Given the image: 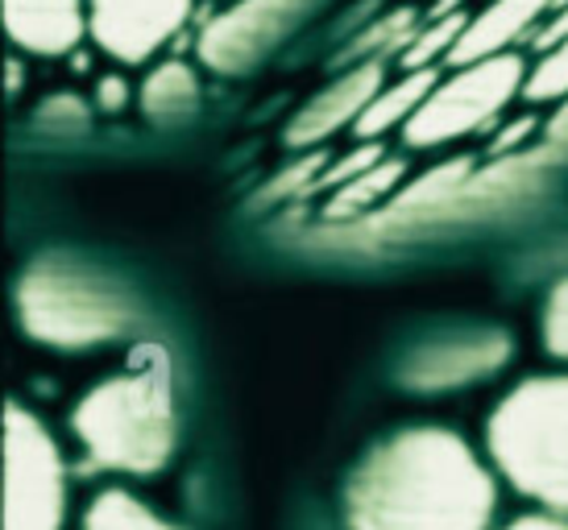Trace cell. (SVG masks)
Returning a JSON list of instances; mask_svg holds the SVG:
<instances>
[{
  "label": "cell",
  "mask_w": 568,
  "mask_h": 530,
  "mask_svg": "<svg viewBox=\"0 0 568 530\" xmlns=\"http://www.w3.org/2000/svg\"><path fill=\"white\" fill-rule=\"evenodd\" d=\"M320 0H241L237 9L207 21L200 33V59L221 75H241L312 17Z\"/></svg>",
  "instance_id": "obj_7"
},
{
  "label": "cell",
  "mask_w": 568,
  "mask_h": 530,
  "mask_svg": "<svg viewBox=\"0 0 568 530\" xmlns=\"http://www.w3.org/2000/svg\"><path fill=\"white\" fill-rule=\"evenodd\" d=\"M465 26H469V17L460 13H448V17H436V21H427V30H419L415 38H410V47L403 50V67L407 71H415V67H432V59L436 54H444L448 59V50L457 47V38L465 33Z\"/></svg>",
  "instance_id": "obj_18"
},
{
  "label": "cell",
  "mask_w": 568,
  "mask_h": 530,
  "mask_svg": "<svg viewBox=\"0 0 568 530\" xmlns=\"http://www.w3.org/2000/svg\"><path fill=\"white\" fill-rule=\"evenodd\" d=\"M410 38H415V9H395V13L378 17L374 26H365L348 50L341 54V63H365V59H374V54H390V50H403L410 47Z\"/></svg>",
  "instance_id": "obj_17"
},
{
  "label": "cell",
  "mask_w": 568,
  "mask_h": 530,
  "mask_svg": "<svg viewBox=\"0 0 568 530\" xmlns=\"http://www.w3.org/2000/svg\"><path fill=\"white\" fill-rule=\"evenodd\" d=\"M523 83H527V63L519 54H489L457 67V75L448 83H436L403 125V141L415 150H432L465 133H477L523 92Z\"/></svg>",
  "instance_id": "obj_5"
},
{
  "label": "cell",
  "mask_w": 568,
  "mask_h": 530,
  "mask_svg": "<svg viewBox=\"0 0 568 530\" xmlns=\"http://www.w3.org/2000/svg\"><path fill=\"white\" fill-rule=\"evenodd\" d=\"M200 104V79L191 71L187 63H171L154 67L142 83V109L145 116H154V121H183L191 116Z\"/></svg>",
  "instance_id": "obj_14"
},
{
  "label": "cell",
  "mask_w": 568,
  "mask_h": 530,
  "mask_svg": "<svg viewBox=\"0 0 568 530\" xmlns=\"http://www.w3.org/2000/svg\"><path fill=\"white\" fill-rule=\"evenodd\" d=\"M67 465L30 410L4 406V530H63Z\"/></svg>",
  "instance_id": "obj_6"
},
{
  "label": "cell",
  "mask_w": 568,
  "mask_h": 530,
  "mask_svg": "<svg viewBox=\"0 0 568 530\" xmlns=\"http://www.w3.org/2000/svg\"><path fill=\"white\" fill-rule=\"evenodd\" d=\"M17 319L30 340L80 353L129 336L138 328V307L100 274L67 262H38L17 278Z\"/></svg>",
  "instance_id": "obj_4"
},
{
  "label": "cell",
  "mask_w": 568,
  "mask_h": 530,
  "mask_svg": "<svg viewBox=\"0 0 568 530\" xmlns=\"http://www.w3.org/2000/svg\"><path fill=\"white\" fill-rule=\"evenodd\" d=\"M374 162H382V145H362L357 154L341 157L336 166H328V171L316 179V187H345L348 179H357L362 171H369Z\"/></svg>",
  "instance_id": "obj_24"
},
{
  "label": "cell",
  "mask_w": 568,
  "mask_h": 530,
  "mask_svg": "<svg viewBox=\"0 0 568 530\" xmlns=\"http://www.w3.org/2000/svg\"><path fill=\"white\" fill-rule=\"evenodd\" d=\"M474 174V162L469 157H457V162H444V166H436L432 174H424L419 183H410L403 195H398L386 212H410V207H424V203H436V200H444L453 187H460L465 179Z\"/></svg>",
  "instance_id": "obj_19"
},
{
  "label": "cell",
  "mask_w": 568,
  "mask_h": 530,
  "mask_svg": "<svg viewBox=\"0 0 568 530\" xmlns=\"http://www.w3.org/2000/svg\"><path fill=\"white\" fill-rule=\"evenodd\" d=\"M38 125L42 129H83L88 125V109L80 95H50L47 104L38 109Z\"/></svg>",
  "instance_id": "obj_23"
},
{
  "label": "cell",
  "mask_w": 568,
  "mask_h": 530,
  "mask_svg": "<svg viewBox=\"0 0 568 530\" xmlns=\"http://www.w3.org/2000/svg\"><path fill=\"white\" fill-rule=\"evenodd\" d=\"M83 530H174L162 514H154L145 501H138L125 489H104L88 501Z\"/></svg>",
  "instance_id": "obj_16"
},
{
  "label": "cell",
  "mask_w": 568,
  "mask_h": 530,
  "mask_svg": "<svg viewBox=\"0 0 568 530\" xmlns=\"http://www.w3.org/2000/svg\"><path fill=\"white\" fill-rule=\"evenodd\" d=\"M95 104L104 112H121L129 109V83L121 75H104L95 83Z\"/></svg>",
  "instance_id": "obj_26"
},
{
  "label": "cell",
  "mask_w": 568,
  "mask_h": 530,
  "mask_svg": "<svg viewBox=\"0 0 568 530\" xmlns=\"http://www.w3.org/2000/svg\"><path fill=\"white\" fill-rule=\"evenodd\" d=\"M544 344L552 357L568 360V274L548 291L544 303Z\"/></svg>",
  "instance_id": "obj_21"
},
{
  "label": "cell",
  "mask_w": 568,
  "mask_h": 530,
  "mask_svg": "<svg viewBox=\"0 0 568 530\" xmlns=\"http://www.w3.org/2000/svg\"><path fill=\"white\" fill-rule=\"evenodd\" d=\"M71 431L100 468L154 477L179 439L174 394L162 369H133L83 394L71 410Z\"/></svg>",
  "instance_id": "obj_3"
},
{
  "label": "cell",
  "mask_w": 568,
  "mask_h": 530,
  "mask_svg": "<svg viewBox=\"0 0 568 530\" xmlns=\"http://www.w3.org/2000/svg\"><path fill=\"white\" fill-rule=\"evenodd\" d=\"M556 4H568V0H556Z\"/></svg>",
  "instance_id": "obj_32"
},
{
  "label": "cell",
  "mask_w": 568,
  "mask_h": 530,
  "mask_svg": "<svg viewBox=\"0 0 568 530\" xmlns=\"http://www.w3.org/2000/svg\"><path fill=\"white\" fill-rule=\"evenodd\" d=\"M398 179H403V162H398V157L374 162L369 171H362L357 179H348L345 187H336V195H332V203H328V220L332 224H336V220H357L362 212H369L386 191H395Z\"/></svg>",
  "instance_id": "obj_15"
},
{
  "label": "cell",
  "mask_w": 568,
  "mask_h": 530,
  "mask_svg": "<svg viewBox=\"0 0 568 530\" xmlns=\"http://www.w3.org/2000/svg\"><path fill=\"white\" fill-rule=\"evenodd\" d=\"M523 95H527V100H556V95H568V38L556 42V47L548 50V59L527 75Z\"/></svg>",
  "instance_id": "obj_20"
},
{
  "label": "cell",
  "mask_w": 568,
  "mask_h": 530,
  "mask_svg": "<svg viewBox=\"0 0 568 530\" xmlns=\"http://www.w3.org/2000/svg\"><path fill=\"white\" fill-rule=\"evenodd\" d=\"M515 353V344L503 328H486L474 336H453L415 348L395 369L398 390L407 394H448L465 390L481 377H494Z\"/></svg>",
  "instance_id": "obj_8"
},
{
  "label": "cell",
  "mask_w": 568,
  "mask_h": 530,
  "mask_svg": "<svg viewBox=\"0 0 568 530\" xmlns=\"http://www.w3.org/2000/svg\"><path fill=\"white\" fill-rule=\"evenodd\" d=\"M548 4H556V0H494L489 9L469 17V26L457 38V47L448 50L444 63L465 67V63H477V59H489V54H503Z\"/></svg>",
  "instance_id": "obj_12"
},
{
  "label": "cell",
  "mask_w": 568,
  "mask_h": 530,
  "mask_svg": "<svg viewBox=\"0 0 568 530\" xmlns=\"http://www.w3.org/2000/svg\"><path fill=\"white\" fill-rule=\"evenodd\" d=\"M378 92H382V63L378 59L353 63L345 75L332 83L328 92H320L316 100H312V104L291 121V129H286V145L303 150V145L324 141L328 133H336V129L353 125V121L369 109V100H374Z\"/></svg>",
  "instance_id": "obj_10"
},
{
  "label": "cell",
  "mask_w": 568,
  "mask_h": 530,
  "mask_svg": "<svg viewBox=\"0 0 568 530\" xmlns=\"http://www.w3.org/2000/svg\"><path fill=\"white\" fill-rule=\"evenodd\" d=\"M460 4H465V0H436V4L427 9V17H432V21H436V17H448V13H457Z\"/></svg>",
  "instance_id": "obj_30"
},
{
  "label": "cell",
  "mask_w": 568,
  "mask_h": 530,
  "mask_svg": "<svg viewBox=\"0 0 568 530\" xmlns=\"http://www.w3.org/2000/svg\"><path fill=\"white\" fill-rule=\"evenodd\" d=\"M4 30L21 50L59 59L80 47L88 17L80 0H4Z\"/></svg>",
  "instance_id": "obj_11"
},
{
  "label": "cell",
  "mask_w": 568,
  "mask_h": 530,
  "mask_svg": "<svg viewBox=\"0 0 568 530\" xmlns=\"http://www.w3.org/2000/svg\"><path fill=\"white\" fill-rule=\"evenodd\" d=\"M191 0H92L88 33L116 63L138 67L187 26Z\"/></svg>",
  "instance_id": "obj_9"
},
{
  "label": "cell",
  "mask_w": 568,
  "mask_h": 530,
  "mask_svg": "<svg viewBox=\"0 0 568 530\" xmlns=\"http://www.w3.org/2000/svg\"><path fill=\"white\" fill-rule=\"evenodd\" d=\"M17 88H21V67H17V59H13V63H9V95H13Z\"/></svg>",
  "instance_id": "obj_31"
},
{
  "label": "cell",
  "mask_w": 568,
  "mask_h": 530,
  "mask_svg": "<svg viewBox=\"0 0 568 530\" xmlns=\"http://www.w3.org/2000/svg\"><path fill=\"white\" fill-rule=\"evenodd\" d=\"M436 83H440L436 67H415V71H407V79H398L395 88H382V92L369 100V109L353 121L357 137H365V141L378 137V133H386V129H395L398 121L407 125L410 116H415V109L432 95Z\"/></svg>",
  "instance_id": "obj_13"
},
{
  "label": "cell",
  "mask_w": 568,
  "mask_h": 530,
  "mask_svg": "<svg viewBox=\"0 0 568 530\" xmlns=\"http://www.w3.org/2000/svg\"><path fill=\"white\" fill-rule=\"evenodd\" d=\"M565 38H568V4H565V13L556 17L552 26H548V30L539 33V38H536V47H539V50H552L556 42H565Z\"/></svg>",
  "instance_id": "obj_28"
},
{
  "label": "cell",
  "mask_w": 568,
  "mask_h": 530,
  "mask_svg": "<svg viewBox=\"0 0 568 530\" xmlns=\"http://www.w3.org/2000/svg\"><path fill=\"white\" fill-rule=\"evenodd\" d=\"M498 485L448 427H403L345 485L348 530H489Z\"/></svg>",
  "instance_id": "obj_1"
},
{
  "label": "cell",
  "mask_w": 568,
  "mask_h": 530,
  "mask_svg": "<svg viewBox=\"0 0 568 530\" xmlns=\"http://www.w3.org/2000/svg\"><path fill=\"white\" fill-rule=\"evenodd\" d=\"M503 530H568V514H560V510H531V514H519L510 518Z\"/></svg>",
  "instance_id": "obj_25"
},
{
  "label": "cell",
  "mask_w": 568,
  "mask_h": 530,
  "mask_svg": "<svg viewBox=\"0 0 568 530\" xmlns=\"http://www.w3.org/2000/svg\"><path fill=\"white\" fill-rule=\"evenodd\" d=\"M548 133H552V141H560V145L568 141V104L560 112H556V121L548 125Z\"/></svg>",
  "instance_id": "obj_29"
},
{
  "label": "cell",
  "mask_w": 568,
  "mask_h": 530,
  "mask_svg": "<svg viewBox=\"0 0 568 530\" xmlns=\"http://www.w3.org/2000/svg\"><path fill=\"white\" fill-rule=\"evenodd\" d=\"M486 452L510 489L568 514V374L519 381L486 419Z\"/></svg>",
  "instance_id": "obj_2"
},
{
  "label": "cell",
  "mask_w": 568,
  "mask_h": 530,
  "mask_svg": "<svg viewBox=\"0 0 568 530\" xmlns=\"http://www.w3.org/2000/svg\"><path fill=\"white\" fill-rule=\"evenodd\" d=\"M324 154H312V157H303L300 166H291V171H283L274 183H270L262 195H257V203H278V200H291V195H300V191H307V187H316V179L324 171Z\"/></svg>",
  "instance_id": "obj_22"
},
{
  "label": "cell",
  "mask_w": 568,
  "mask_h": 530,
  "mask_svg": "<svg viewBox=\"0 0 568 530\" xmlns=\"http://www.w3.org/2000/svg\"><path fill=\"white\" fill-rule=\"evenodd\" d=\"M531 121H527V116H523V121H515V125L506 129L503 137H494V145H489V154L494 157H503V154H510V150H515V145H519L523 137H527V133H531Z\"/></svg>",
  "instance_id": "obj_27"
}]
</instances>
